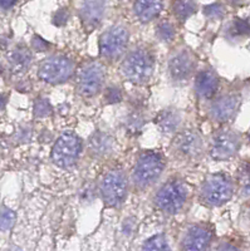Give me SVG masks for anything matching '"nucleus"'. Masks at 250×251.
I'll list each match as a JSON object with an SVG mask.
<instances>
[{
    "mask_svg": "<svg viewBox=\"0 0 250 251\" xmlns=\"http://www.w3.org/2000/svg\"><path fill=\"white\" fill-rule=\"evenodd\" d=\"M154 71V60L150 53L142 49L131 51L122 63V73L132 83H145Z\"/></svg>",
    "mask_w": 250,
    "mask_h": 251,
    "instance_id": "f257e3e1",
    "label": "nucleus"
},
{
    "mask_svg": "<svg viewBox=\"0 0 250 251\" xmlns=\"http://www.w3.org/2000/svg\"><path fill=\"white\" fill-rule=\"evenodd\" d=\"M82 151V143L76 134L67 132L63 133L52 150V158L54 163L62 169H69L76 165Z\"/></svg>",
    "mask_w": 250,
    "mask_h": 251,
    "instance_id": "f03ea898",
    "label": "nucleus"
},
{
    "mask_svg": "<svg viewBox=\"0 0 250 251\" xmlns=\"http://www.w3.org/2000/svg\"><path fill=\"white\" fill-rule=\"evenodd\" d=\"M233 196V185L224 175H213L201 188V200L209 206H220Z\"/></svg>",
    "mask_w": 250,
    "mask_h": 251,
    "instance_id": "7ed1b4c3",
    "label": "nucleus"
},
{
    "mask_svg": "<svg viewBox=\"0 0 250 251\" xmlns=\"http://www.w3.org/2000/svg\"><path fill=\"white\" fill-rule=\"evenodd\" d=\"M164 171V160L161 154L155 152H146L139 157L134 171V180L136 185L146 187L155 182Z\"/></svg>",
    "mask_w": 250,
    "mask_h": 251,
    "instance_id": "20e7f679",
    "label": "nucleus"
},
{
    "mask_svg": "<svg viewBox=\"0 0 250 251\" xmlns=\"http://www.w3.org/2000/svg\"><path fill=\"white\" fill-rule=\"evenodd\" d=\"M188 197V190L184 183L179 181H171L160 188L155 202L157 207L167 214H176L181 210Z\"/></svg>",
    "mask_w": 250,
    "mask_h": 251,
    "instance_id": "39448f33",
    "label": "nucleus"
},
{
    "mask_svg": "<svg viewBox=\"0 0 250 251\" xmlns=\"http://www.w3.org/2000/svg\"><path fill=\"white\" fill-rule=\"evenodd\" d=\"M73 63L66 57H51L39 67V77L51 84L66 82L73 75Z\"/></svg>",
    "mask_w": 250,
    "mask_h": 251,
    "instance_id": "423d86ee",
    "label": "nucleus"
},
{
    "mask_svg": "<svg viewBox=\"0 0 250 251\" xmlns=\"http://www.w3.org/2000/svg\"><path fill=\"white\" fill-rule=\"evenodd\" d=\"M127 194V180L121 171H112L106 175L101 183V195L108 206L118 207Z\"/></svg>",
    "mask_w": 250,
    "mask_h": 251,
    "instance_id": "0eeeda50",
    "label": "nucleus"
},
{
    "mask_svg": "<svg viewBox=\"0 0 250 251\" xmlns=\"http://www.w3.org/2000/svg\"><path fill=\"white\" fill-rule=\"evenodd\" d=\"M130 34L123 26H113L103 33L100 39L101 55L105 58H117L123 53L128 44Z\"/></svg>",
    "mask_w": 250,
    "mask_h": 251,
    "instance_id": "6e6552de",
    "label": "nucleus"
},
{
    "mask_svg": "<svg viewBox=\"0 0 250 251\" xmlns=\"http://www.w3.org/2000/svg\"><path fill=\"white\" fill-rule=\"evenodd\" d=\"M103 82H105L103 68L97 63H91L80 72L77 80L78 92L84 97H92L97 92L101 91Z\"/></svg>",
    "mask_w": 250,
    "mask_h": 251,
    "instance_id": "1a4fd4ad",
    "label": "nucleus"
},
{
    "mask_svg": "<svg viewBox=\"0 0 250 251\" xmlns=\"http://www.w3.org/2000/svg\"><path fill=\"white\" fill-rule=\"evenodd\" d=\"M239 150V137L234 132L224 131L216 134L211 146V156L215 160H227Z\"/></svg>",
    "mask_w": 250,
    "mask_h": 251,
    "instance_id": "9d476101",
    "label": "nucleus"
},
{
    "mask_svg": "<svg viewBox=\"0 0 250 251\" xmlns=\"http://www.w3.org/2000/svg\"><path fill=\"white\" fill-rule=\"evenodd\" d=\"M176 147L181 153L188 157H197L204 150V142L199 133L194 131H185L176 138Z\"/></svg>",
    "mask_w": 250,
    "mask_h": 251,
    "instance_id": "9b49d317",
    "label": "nucleus"
},
{
    "mask_svg": "<svg viewBox=\"0 0 250 251\" xmlns=\"http://www.w3.org/2000/svg\"><path fill=\"white\" fill-rule=\"evenodd\" d=\"M105 14V0H83L81 8V18L88 28L100 25Z\"/></svg>",
    "mask_w": 250,
    "mask_h": 251,
    "instance_id": "f8f14e48",
    "label": "nucleus"
},
{
    "mask_svg": "<svg viewBox=\"0 0 250 251\" xmlns=\"http://www.w3.org/2000/svg\"><path fill=\"white\" fill-rule=\"evenodd\" d=\"M168 69L173 79L182 80L190 77L194 71V59L189 51H180L168 63Z\"/></svg>",
    "mask_w": 250,
    "mask_h": 251,
    "instance_id": "ddd939ff",
    "label": "nucleus"
},
{
    "mask_svg": "<svg viewBox=\"0 0 250 251\" xmlns=\"http://www.w3.org/2000/svg\"><path fill=\"white\" fill-rule=\"evenodd\" d=\"M211 240V232L204 226H193L184 237L185 250H204Z\"/></svg>",
    "mask_w": 250,
    "mask_h": 251,
    "instance_id": "4468645a",
    "label": "nucleus"
},
{
    "mask_svg": "<svg viewBox=\"0 0 250 251\" xmlns=\"http://www.w3.org/2000/svg\"><path fill=\"white\" fill-rule=\"evenodd\" d=\"M238 97L235 96H224L219 100H215L211 106V116L215 121L224 122L235 113L236 107H238Z\"/></svg>",
    "mask_w": 250,
    "mask_h": 251,
    "instance_id": "2eb2a0df",
    "label": "nucleus"
},
{
    "mask_svg": "<svg viewBox=\"0 0 250 251\" xmlns=\"http://www.w3.org/2000/svg\"><path fill=\"white\" fill-rule=\"evenodd\" d=\"M219 86V79L211 71H202L197 75L195 80V89L202 98H210L215 94Z\"/></svg>",
    "mask_w": 250,
    "mask_h": 251,
    "instance_id": "dca6fc26",
    "label": "nucleus"
},
{
    "mask_svg": "<svg viewBox=\"0 0 250 251\" xmlns=\"http://www.w3.org/2000/svg\"><path fill=\"white\" fill-rule=\"evenodd\" d=\"M135 13L142 23H147L160 14L162 0H135Z\"/></svg>",
    "mask_w": 250,
    "mask_h": 251,
    "instance_id": "f3484780",
    "label": "nucleus"
},
{
    "mask_svg": "<svg viewBox=\"0 0 250 251\" xmlns=\"http://www.w3.org/2000/svg\"><path fill=\"white\" fill-rule=\"evenodd\" d=\"M155 123L165 133H172L181 125V114L176 109L167 108L160 112L155 118Z\"/></svg>",
    "mask_w": 250,
    "mask_h": 251,
    "instance_id": "a211bd4d",
    "label": "nucleus"
},
{
    "mask_svg": "<svg viewBox=\"0 0 250 251\" xmlns=\"http://www.w3.org/2000/svg\"><path fill=\"white\" fill-rule=\"evenodd\" d=\"M9 63L14 73H23L30 67L31 53L26 47H18L9 54Z\"/></svg>",
    "mask_w": 250,
    "mask_h": 251,
    "instance_id": "6ab92c4d",
    "label": "nucleus"
},
{
    "mask_svg": "<svg viewBox=\"0 0 250 251\" xmlns=\"http://www.w3.org/2000/svg\"><path fill=\"white\" fill-rule=\"evenodd\" d=\"M113 140L110 134L96 132L89 140V149L97 156H106L112 151Z\"/></svg>",
    "mask_w": 250,
    "mask_h": 251,
    "instance_id": "aec40b11",
    "label": "nucleus"
},
{
    "mask_svg": "<svg viewBox=\"0 0 250 251\" xmlns=\"http://www.w3.org/2000/svg\"><path fill=\"white\" fill-rule=\"evenodd\" d=\"M195 10H196V5H195L193 0H177L175 5H173L175 15L181 22H185L188 18H190L195 13Z\"/></svg>",
    "mask_w": 250,
    "mask_h": 251,
    "instance_id": "412c9836",
    "label": "nucleus"
},
{
    "mask_svg": "<svg viewBox=\"0 0 250 251\" xmlns=\"http://www.w3.org/2000/svg\"><path fill=\"white\" fill-rule=\"evenodd\" d=\"M15 212L8 207L0 208V231H8L14 226Z\"/></svg>",
    "mask_w": 250,
    "mask_h": 251,
    "instance_id": "4be33fe9",
    "label": "nucleus"
},
{
    "mask_svg": "<svg viewBox=\"0 0 250 251\" xmlns=\"http://www.w3.org/2000/svg\"><path fill=\"white\" fill-rule=\"evenodd\" d=\"M143 126V117L139 112H134L126 120V131L131 134H136L141 131Z\"/></svg>",
    "mask_w": 250,
    "mask_h": 251,
    "instance_id": "5701e85b",
    "label": "nucleus"
},
{
    "mask_svg": "<svg viewBox=\"0 0 250 251\" xmlns=\"http://www.w3.org/2000/svg\"><path fill=\"white\" fill-rule=\"evenodd\" d=\"M143 250H168V244L164 235H155L146 241Z\"/></svg>",
    "mask_w": 250,
    "mask_h": 251,
    "instance_id": "b1692460",
    "label": "nucleus"
},
{
    "mask_svg": "<svg viewBox=\"0 0 250 251\" xmlns=\"http://www.w3.org/2000/svg\"><path fill=\"white\" fill-rule=\"evenodd\" d=\"M156 35L159 37V39H161L162 42H170L171 39L175 35V28L171 23L164 20L157 25L156 28Z\"/></svg>",
    "mask_w": 250,
    "mask_h": 251,
    "instance_id": "393cba45",
    "label": "nucleus"
},
{
    "mask_svg": "<svg viewBox=\"0 0 250 251\" xmlns=\"http://www.w3.org/2000/svg\"><path fill=\"white\" fill-rule=\"evenodd\" d=\"M34 114L37 117L43 118L52 114V106L48 100L46 98H39L34 103Z\"/></svg>",
    "mask_w": 250,
    "mask_h": 251,
    "instance_id": "a878e982",
    "label": "nucleus"
},
{
    "mask_svg": "<svg viewBox=\"0 0 250 251\" xmlns=\"http://www.w3.org/2000/svg\"><path fill=\"white\" fill-rule=\"evenodd\" d=\"M204 14L210 19H220L224 15V6L220 4H211V5L205 6Z\"/></svg>",
    "mask_w": 250,
    "mask_h": 251,
    "instance_id": "bb28decb",
    "label": "nucleus"
},
{
    "mask_svg": "<svg viewBox=\"0 0 250 251\" xmlns=\"http://www.w3.org/2000/svg\"><path fill=\"white\" fill-rule=\"evenodd\" d=\"M233 33L235 35H250V24L244 19H235L233 24Z\"/></svg>",
    "mask_w": 250,
    "mask_h": 251,
    "instance_id": "cd10ccee",
    "label": "nucleus"
},
{
    "mask_svg": "<svg viewBox=\"0 0 250 251\" xmlns=\"http://www.w3.org/2000/svg\"><path fill=\"white\" fill-rule=\"evenodd\" d=\"M106 100L107 103L110 104H114V103H119L122 100V92L119 91L117 87H110L106 92V96H105Z\"/></svg>",
    "mask_w": 250,
    "mask_h": 251,
    "instance_id": "c85d7f7f",
    "label": "nucleus"
},
{
    "mask_svg": "<svg viewBox=\"0 0 250 251\" xmlns=\"http://www.w3.org/2000/svg\"><path fill=\"white\" fill-rule=\"evenodd\" d=\"M69 18V13L67 9H59L56 14L53 15V24L57 26H63L67 24Z\"/></svg>",
    "mask_w": 250,
    "mask_h": 251,
    "instance_id": "c756f323",
    "label": "nucleus"
},
{
    "mask_svg": "<svg viewBox=\"0 0 250 251\" xmlns=\"http://www.w3.org/2000/svg\"><path fill=\"white\" fill-rule=\"evenodd\" d=\"M31 47H33V49L37 51H46L47 49H48L49 44L47 43L46 40L43 39V38H40L39 35H34L33 37V39H31Z\"/></svg>",
    "mask_w": 250,
    "mask_h": 251,
    "instance_id": "7c9ffc66",
    "label": "nucleus"
},
{
    "mask_svg": "<svg viewBox=\"0 0 250 251\" xmlns=\"http://www.w3.org/2000/svg\"><path fill=\"white\" fill-rule=\"evenodd\" d=\"M135 228V219H127L125 220V223H123V234L127 235V236H130V235L132 234V231H134Z\"/></svg>",
    "mask_w": 250,
    "mask_h": 251,
    "instance_id": "2f4dec72",
    "label": "nucleus"
},
{
    "mask_svg": "<svg viewBox=\"0 0 250 251\" xmlns=\"http://www.w3.org/2000/svg\"><path fill=\"white\" fill-rule=\"evenodd\" d=\"M15 3H17V0H0V8L10 9Z\"/></svg>",
    "mask_w": 250,
    "mask_h": 251,
    "instance_id": "473e14b6",
    "label": "nucleus"
},
{
    "mask_svg": "<svg viewBox=\"0 0 250 251\" xmlns=\"http://www.w3.org/2000/svg\"><path fill=\"white\" fill-rule=\"evenodd\" d=\"M242 194L243 196H250V180L243 181Z\"/></svg>",
    "mask_w": 250,
    "mask_h": 251,
    "instance_id": "72a5a7b5",
    "label": "nucleus"
},
{
    "mask_svg": "<svg viewBox=\"0 0 250 251\" xmlns=\"http://www.w3.org/2000/svg\"><path fill=\"white\" fill-rule=\"evenodd\" d=\"M5 104H6V96H4V94H0V111H1V109H4Z\"/></svg>",
    "mask_w": 250,
    "mask_h": 251,
    "instance_id": "f704fd0d",
    "label": "nucleus"
},
{
    "mask_svg": "<svg viewBox=\"0 0 250 251\" xmlns=\"http://www.w3.org/2000/svg\"><path fill=\"white\" fill-rule=\"evenodd\" d=\"M226 249H229V250H236L235 246H230V245H227V246H220L219 250H226Z\"/></svg>",
    "mask_w": 250,
    "mask_h": 251,
    "instance_id": "c9c22d12",
    "label": "nucleus"
},
{
    "mask_svg": "<svg viewBox=\"0 0 250 251\" xmlns=\"http://www.w3.org/2000/svg\"><path fill=\"white\" fill-rule=\"evenodd\" d=\"M249 142H250V134H249Z\"/></svg>",
    "mask_w": 250,
    "mask_h": 251,
    "instance_id": "e433bc0d",
    "label": "nucleus"
}]
</instances>
